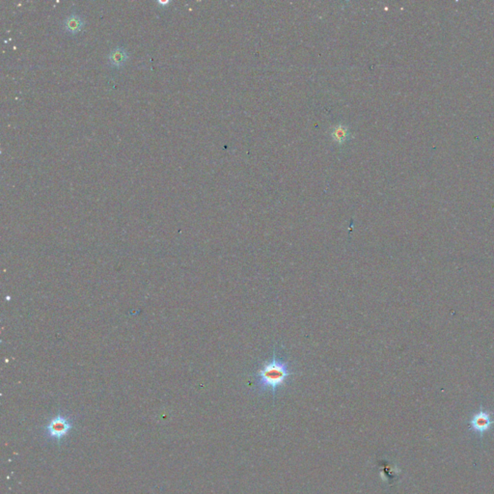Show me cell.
I'll return each instance as SVG.
<instances>
[{"instance_id":"2","label":"cell","mask_w":494,"mask_h":494,"mask_svg":"<svg viewBox=\"0 0 494 494\" xmlns=\"http://www.w3.org/2000/svg\"><path fill=\"white\" fill-rule=\"evenodd\" d=\"M72 427H73V423L70 419L58 415L51 419V422L48 424L46 429H47L48 436L51 438L60 441L62 438L67 436Z\"/></svg>"},{"instance_id":"5","label":"cell","mask_w":494,"mask_h":494,"mask_svg":"<svg viewBox=\"0 0 494 494\" xmlns=\"http://www.w3.org/2000/svg\"><path fill=\"white\" fill-rule=\"evenodd\" d=\"M128 53L124 48H116L109 54V65L113 68H120L126 64Z\"/></svg>"},{"instance_id":"3","label":"cell","mask_w":494,"mask_h":494,"mask_svg":"<svg viewBox=\"0 0 494 494\" xmlns=\"http://www.w3.org/2000/svg\"><path fill=\"white\" fill-rule=\"evenodd\" d=\"M494 424L491 413L489 411H484L482 407L477 413L469 421L470 429L476 433L480 436L486 433Z\"/></svg>"},{"instance_id":"6","label":"cell","mask_w":494,"mask_h":494,"mask_svg":"<svg viewBox=\"0 0 494 494\" xmlns=\"http://www.w3.org/2000/svg\"><path fill=\"white\" fill-rule=\"evenodd\" d=\"M350 136V132L348 127L343 125L335 126L331 132L332 139L337 143H343Z\"/></svg>"},{"instance_id":"4","label":"cell","mask_w":494,"mask_h":494,"mask_svg":"<svg viewBox=\"0 0 494 494\" xmlns=\"http://www.w3.org/2000/svg\"><path fill=\"white\" fill-rule=\"evenodd\" d=\"M84 26L83 18L76 14L70 15L64 22V29L69 34L79 33L83 29Z\"/></svg>"},{"instance_id":"1","label":"cell","mask_w":494,"mask_h":494,"mask_svg":"<svg viewBox=\"0 0 494 494\" xmlns=\"http://www.w3.org/2000/svg\"><path fill=\"white\" fill-rule=\"evenodd\" d=\"M294 375L292 364L277 354L274 349L270 359L264 362L255 374V383L259 392L269 391L275 397L277 391L285 386Z\"/></svg>"}]
</instances>
